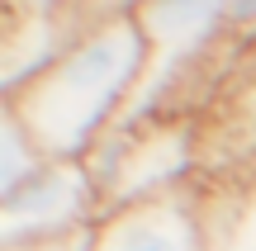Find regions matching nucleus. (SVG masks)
<instances>
[{
	"label": "nucleus",
	"instance_id": "nucleus-1",
	"mask_svg": "<svg viewBox=\"0 0 256 251\" xmlns=\"http://www.w3.org/2000/svg\"><path fill=\"white\" fill-rule=\"evenodd\" d=\"M147 76V38L133 9L90 24L57 62L5 95V109L28 128L48 161H86L119 123Z\"/></svg>",
	"mask_w": 256,
	"mask_h": 251
},
{
	"label": "nucleus",
	"instance_id": "nucleus-2",
	"mask_svg": "<svg viewBox=\"0 0 256 251\" xmlns=\"http://www.w3.org/2000/svg\"><path fill=\"white\" fill-rule=\"evenodd\" d=\"M133 19L147 38V76L133 90L128 109L119 114L114 128L128 133L156 109L171 81L223 33V28H252L256 24V0H138Z\"/></svg>",
	"mask_w": 256,
	"mask_h": 251
},
{
	"label": "nucleus",
	"instance_id": "nucleus-3",
	"mask_svg": "<svg viewBox=\"0 0 256 251\" xmlns=\"http://www.w3.org/2000/svg\"><path fill=\"white\" fill-rule=\"evenodd\" d=\"M104 218L86 161H43L14 195L0 199V247H34L90 233Z\"/></svg>",
	"mask_w": 256,
	"mask_h": 251
},
{
	"label": "nucleus",
	"instance_id": "nucleus-4",
	"mask_svg": "<svg viewBox=\"0 0 256 251\" xmlns=\"http://www.w3.org/2000/svg\"><path fill=\"white\" fill-rule=\"evenodd\" d=\"M90 251H204L200 190H171L104 214L90 233Z\"/></svg>",
	"mask_w": 256,
	"mask_h": 251
},
{
	"label": "nucleus",
	"instance_id": "nucleus-5",
	"mask_svg": "<svg viewBox=\"0 0 256 251\" xmlns=\"http://www.w3.org/2000/svg\"><path fill=\"white\" fill-rule=\"evenodd\" d=\"M204 251H256V180L200 190Z\"/></svg>",
	"mask_w": 256,
	"mask_h": 251
},
{
	"label": "nucleus",
	"instance_id": "nucleus-6",
	"mask_svg": "<svg viewBox=\"0 0 256 251\" xmlns=\"http://www.w3.org/2000/svg\"><path fill=\"white\" fill-rule=\"evenodd\" d=\"M0 119H5V128H0V199H5V195H14V190L24 185L48 157L38 152V142L28 138V128L10 109L0 114Z\"/></svg>",
	"mask_w": 256,
	"mask_h": 251
},
{
	"label": "nucleus",
	"instance_id": "nucleus-7",
	"mask_svg": "<svg viewBox=\"0 0 256 251\" xmlns=\"http://www.w3.org/2000/svg\"><path fill=\"white\" fill-rule=\"evenodd\" d=\"M76 0H5V14H19V19H66Z\"/></svg>",
	"mask_w": 256,
	"mask_h": 251
},
{
	"label": "nucleus",
	"instance_id": "nucleus-8",
	"mask_svg": "<svg viewBox=\"0 0 256 251\" xmlns=\"http://www.w3.org/2000/svg\"><path fill=\"white\" fill-rule=\"evenodd\" d=\"M90 233H95V228H90ZM90 233L57 237V242H34V247H0V251H90Z\"/></svg>",
	"mask_w": 256,
	"mask_h": 251
}]
</instances>
